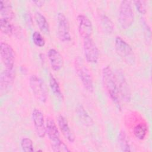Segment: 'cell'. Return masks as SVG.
Here are the masks:
<instances>
[{"label": "cell", "instance_id": "1", "mask_svg": "<svg viewBox=\"0 0 152 152\" xmlns=\"http://www.w3.org/2000/svg\"><path fill=\"white\" fill-rule=\"evenodd\" d=\"M102 81L110 98L119 108H121L120 94L116 75L109 66H104L102 72Z\"/></svg>", "mask_w": 152, "mask_h": 152}, {"label": "cell", "instance_id": "2", "mask_svg": "<svg viewBox=\"0 0 152 152\" xmlns=\"http://www.w3.org/2000/svg\"><path fill=\"white\" fill-rule=\"evenodd\" d=\"M46 131L53 151L68 152L70 151L61 139L60 133L55 122L50 117H48L46 121Z\"/></svg>", "mask_w": 152, "mask_h": 152}, {"label": "cell", "instance_id": "3", "mask_svg": "<svg viewBox=\"0 0 152 152\" xmlns=\"http://www.w3.org/2000/svg\"><path fill=\"white\" fill-rule=\"evenodd\" d=\"M74 66L75 72L85 89L90 93H93L94 91L93 80L83 59L80 57L76 58L74 62Z\"/></svg>", "mask_w": 152, "mask_h": 152}, {"label": "cell", "instance_id": "4", "mask_svg": "<svg viewBox=\"0 0 152 152\" xmlns=\"http://www.w3.org/2000/svg\"><path fill=\"white\" fill-rule=\"evenodd\" d=\"M134 21L132 4L131 1L124 0L120 3L118 11V22L122 28H129Z\"/></svg>", "mask_w": 152, "mask_h": 152}, {"label": "cell", "instance_id": "5", "mask_svg": "<svg viewBox=\"0 0 152 152\" xmlns=\"http://www.w3.org/2000/svg\"><path fill=\"white\" fill-rule=\"evenodd\" d=\"M29 85L36 99L42 103H45L48 99V93L42 80L36 75H31L29 78Z\"/></svg>", "mask_w": 152, "mask_h": 152}, {"label": "cell", "instance_id": "6", "mask_svg": "<svg viewBox=\"0 0 152 152\" xmlns=\"http://www.w3.org/2000/svg\"><path fill=\"white\" fill-rule=\"evenodd\" d=\"M0 55L5 69L15 70V53L11 46L5 42H1Z\"/></svg>", "mask_w": 152, "mask_h": 152}, {"label": "cell", "instance_id": "7", "mask_svg": "<svg viewBox=\"0 0 152 152\" xmlns=\"http://www.w3.org/2000/svg\"><path fill=\"white\" fill-rule=\"evenodd\" d=\"M84 55L86 61L90 64H96L99 59V50L91 37L83 39Z\"/></svg>", "mask_w": 152, "mask_h": 152}, {"label": "cell", "instance_id": "8", "mask_svg": "<svg viewBox=\"0 0 152 152\" xmlns=\"http://www.w3.org/2000/svg\"><path fill=\"white\" fill-rule=\"evenodd\" d=\"M57 31L59 40L63 42L71 40L69 24L66 17L62 12L57 14Z\"/></svg>", "mask_w": 152, "mask_h": 152}, {"label": "cell", "instance_id": "9", "mask_svg": "<svg viewBox=\"0 0 152 152\" xmlns=\"http://www.w3.org/2000/svg\"><path fill=\"white\" fill-rule=\"evenodd\" d=\"M115 47L117 53L125 60L128 62L134 61V55L131 46L120 36H116L115 39Z\"/></svg>", "mask_w": 152, "mask_h": 152}, {"label": "cell", "instance_id": "10", "mask_svg": "<svg viewBox=\"0 0 152 152\" xmlns=\"http://www.w3.org/2000/svg\"><path fill=\"white\" fill-rule=\"evenodd\" d=\"M31 118L36 135L40 138H44L46 131L43 113L39 109H34L31 113Z\"/></svg>", "mask_w": 152, "mask_h": 152}, {"label": "cell", "instance_id": "11", "mask_svg": "<svg viewBox=\"0 0 152 152\" xmlns=\"http://www.w3.org/2000/svg\"><path fill=\"white\" fill-rule=\"evenodd\" d=\"M78 29L80 35L83 38L91 37L93 31L92 23L84 14H80L77 16Z\"/></svg>", "mask_w": 152, "mask_h": 152}, {"label": "cell", "instance_id": "12", "mask_svg": "<svg viewBox=\"0 0 152 152\" xmlns=\"http://www.w3.org/2000/svg\"><path fill=\"white\" fill-rule=\"evenodd\" d=\"M48 58L50 66L54 71H58L62 68L64 65L63 58L56 49H49L48 52Z\"/></svg>", "mask_w": 152, "mask_h": 152}, {"label": "cell", "instance_id": "13", "mask_svg": "<svg viewBox=\"0 0 152 152\" xmlns=\"http://www.w3.org/2000/svg\"><path fill=\"white\" fill-rule=\"evenodd\" d=\"M57 121L59 128L65 138L69 142H74L75 140V135L70 128L67 119L63 115H59L57 117Z\"/></svg>", "mask_w": 152, "mask_h": 152}, {"label": "cell", "instance_id": "14", "mask_svg": "<svg viewBox=\"0 0 152 152\" xmlns=\"http://www.w3.org/2000/svg\"><path fill=\"white\" fill-rule=\"evenodd\" d=\"M116 77L118 81L120 96L122 97L125 102H129L131 97V94L129 85L126 82L125 78L121 72L118 73L116 75Z\"/></svg>", "mask_w": 152, "mask_h": 152}, {"label": "cell", "instance_id": "15", "mask_svg": "<svg viewBox=\"0 0 152 152\" xmlns=\"http://www.w3.org/2000/svg\"><path fill=\"white\" fill-rule=\"evenodd\" d=\"M15 78V70L5 69L0 75V90L2 93L12 86Z\"/></svg>", "mask_w": 152, "mask_h": 152}, {"label": "cell", "instance_id": "16", "mask_svg": "<svg viewBox=\"0 0 152 152\" xmlns=\"http://www.w3.org/2000/svg\"><path fill=\"white\" fill-rule=\"evenodd\" d=\"M1 18H4L11 21L15 17L10 2L8 1H0Z\"/></svg>", "mask_w": 152, "mask_h": 152}, {"label": "cell", "instance_id": "17", "mask_svg": "<svg viewBox=\"0 0 152 152\" xmlns=\"http://www.w3.org/2000/svg\"><path fill=\"white\" fill-rule=\"evenodd\" d=\"M34 18L40 30L45 34H49L50 31L49 25L45 15L40 12L36 11L34 14Z\"/></svg>", "mask_w": 152, "mask_h": 152}, {"label": "cell", "instance_id": "18", "mask_svg": "<svg viewBox=\"0 0 152 152\" xmlns=\"http://www.w3.org/2000/svg\"><path fill=\"white\" fill-rule=\"evenodd\" d=\"M76 113L79 119L85 125L91 126L93 124V122L91 116L82 105L79 104L77 106Z\"/></svg>", "mask_w": 152, "mask_h": 152}, {"label": "cell", "instance_id": "19", "mask_svg": "<svg viewBox=\"0 0 152 152\" xmlns=\"http://www.w3.org/2000/svg\"><path fill=\"white\" fill-rule=\"evenodd\" d=\"M100 21L104 32L107 34H112L114 30V25L110 18L104 13L100 14Z\"/></svg>", "mask_w": 152, "mask_h": 152}, {"label": "cell", "instance_id": "20", "mask_svg": "<svg viewBox=\"0 0 152 152\" xmlns=\"http://www.w3.org/2000/svg\"><path fill=\"white\" fill-rule=\"evenodd\" d=\"M1 31L6 35L11 36L14 34L16 27L12 24L11 21L4 18H0Z\"/></svg>", "mask_w": 152, "mask_h": 152}, {"label": "cell", "instance_id": "21", "mask_svg": "<svg viewBox=\"0 0 152 152\" xmlns=\"http://www.w3.org/2000/svg\"><path fill=\"white\" fill-rule=\"evenodd\" d=\"M49 86L55 94V96L58 99H63V94L60 87V86L59 84V83L55 78V77L52 74H50L49 75Z\"/></svg>", "mask_w": 152, "mask_h": 152}, {"label": "cell", "instance_id": "22", "mask_svg": "<svg viewBox=\"0 0 152 152\" xmlns=\"http://www.w3.org/2000/svg\"><path fill=\"white\" fill-rule=\"evenodd\" d=\"M118 141L119 144L120 148L123 151H131V146L128 138L126 134L125 131H121L118 135Z\"/></svg>", "mask_w": 152, "mask_h": 152}, {"label": "cell", "instance_id": "23", "mask_svg": "<svg viewBox=\"0 0 152 152\" xmlns=\"http://www.w3.org/2000/svg\"><path fill=\"white\" fill-rule=\"evenodd\" d=\"M147 133V127L145 124L139 123L133 128V134L135 138L140 140H142L146 137Z\"/></svg>", "mask_w": 152, "mask_h": 152}, {"label": "cell", "instance_id": "24", "mask_svg": "<svg viewBox=\"0 0 152 152\" xmlns=\"http://www.w3.org/2000/svg\"><path fill=\"white\" fill-rule=\"evenodd\" d=\"M22 150L26 152H31L34 151L33 141L28 137H24L21 139L20 142Z\"/></svg>", "mask_w": 152, "mask_h": 152}, {"label": "cell", "instance_id": "25", "mask_svg": "<svg viewBox=\"0 0 152 152\" xmlns=\"http://www.w3.org/2000/svg\"><path fill=\"white\" fill-rule=\"evenodd\" d=\"M32 40L38 47H43L45 45V40L42 34L38 31H34L32 34Z\"/></svg>", "mask_w": 152, "mask_h": 152}, {"label": "cell", "instance_id": "26", "mask_svg": "<svg viewBox=\"0 0 152 152\" xmlns=\"http://www.w3.org/2000/svg\"><path fill=\"white\" fill-rule=\"evenodd\" d=\"M137 11L141 14L144 15L147 12V5L144 1H134L133 2Z\"/></svg>", "mask_w": 152, "mask_h": 152}, {"label": "cell", "instance_id": "27", "mask_svg": "<svg viewBox=\"0 0 152 152\" xmlns=\"http://www.w3.org/2000/svg\"><path fill=\"white\" fill-rule=\"evenodd\" d=\"M24 18H25V21H26L27 24L28 25H30V24H32V17H31V14L28 12H26L25 14H24Z\"/></svg>", "mask_w": 152, "mask_h": 152}, {"label": "cell", "instance_id": "28", "mask_svg": "<svg viewBox=\"0 0 152 152\" xmlns=\"http://www.w3.org/2000/svg\"><path fill=\"white\" fill-rule=\"evenodd\" d=\"M33 3L36 4L37 6L38 7H41L43 5V4L45 3V1H32Z\"/></svg>", "mask_w": 152, "mask_h": 152}]
</instances>
